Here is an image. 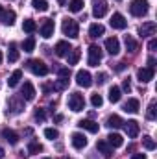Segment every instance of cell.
<instances>
[{
  "mask_svg": "<svg viewBox=\"0 0 157 159\" xmlns=\"http://www.w3.org/2000/svg\"><path fill=\"white\" fill-rule=\"evenodd\" d=\"M142 144H144L146 150H155V141H154L150 135H144V137H142Z\"/></svg>",
  "mask_w": 157,
  "mask_h": 159,
  "instance_id": "obj_36",
  "label": "cell"
},
{
  "mask_svg": "<svg viewBox=\"0 0 157 159\" xmlns=\"http://www.w3.org/2000/svg\"><path fill=\"white\" fill-rule=\"evenodd\" d=\"M7 109H9V113H13V115L22 113V109H24V100H22L20 96H11V98L7 100Z\"/></svg>",
  "mask_w": 157,
  "mask_h": 159,
  "instance_id": "obj_7",
  "label": "cell"
},
{
  "mask_svg": "<svg viewBox=\"0 0 157 159\" xmlns=\"http://www.w3.org/2000/svg\"><path fill=\"white\" fill-rule=\"evenodd\" d=\"M124 43H126V48H128V52H129V54H133V52L137 50V41L133 39L131 35H126Z\"/></svg>",
  "mask_w": 157,
  "mask_h": 159,
  "instance_id": "obj_31",
  "label": "cell"
},
{
  "mask_svg": "<svg viewBox=\"0 0 157 159\" xmlns=\"http://www.w3.org/2000/svg\"><path fill=\"white\" fill-rule=\"evenodd\" d=\"M67 56H69V67H70V65H76V63L79 61V57H81V52H79L78 48H72V50H70Z\"/></svg>",
  "mask_w": 157,
  "mask_h": 159,
  "instance_id": "obj_28",
  "label": "cell"
},
{
  "mask_svg": "<svg viewBox=\"0 0 157 159\" xmlns=\"http://www.w3.org/2000/svg\"><path fill=\"white\" fill-rule=\"evenodd\" d=\"M124 69H126V63H117V65H115V70H117V72H122Z\"/></svg>",
  "mask_w": 157,
  "mask_h": 159,
  "instance_id": "obj_46",
  "label": "cell"
},
{
  "mask_svg": "<svg viewBox=\"0 0 157 159\" xmlns=\"http://www.w3.org/2000/svg\"><path fill=\"white\" fill-rule=\"evenodd\" d=\"M2 137H4L9 144H17V143H19V135H17L13 129H9V128H4V129H2Z\"/></svg>",
  "mask_w": 157,
  "mask_h": 159,
  "instance_id": "obj_22",
  "label": "cell"
},
{
  "mask_svg": "<svg viewBox=\"0 0 157 159\" xmlns=\"http://www.w3.org/2000/svg\"><path fill=\"white\" fill-rule=\"evenodd\" d=\"M44 137H46V139H50V141H54V139H57V137H59V131H57V129H54V128H46V129H44Z\"/></svg>",
  "mask_w": 157,
  "mask_h": 159,
  "instance_id": "obj_38",
  "label": "cell"
},
{
  "mask_svg": "<svg viewBox=\"0 0 157 159\" xmlns=\"http://www.w3.org/2000/svg\"><path fill=\"white\" fill-rule=\"evenodd\" d=\"M28 152H30V154H39V152H43V144L37 143V141H30V144H28Z\"/></svg>",
  "mask_w": 157,
  "mask_h": 159,
  "instance_id": "obj_33",
  "label": "cell"
},
{
  "mask_svg": "<svg viewBox=\"0 0 157 159\" xmlns=\"http://www.w3.org/2000/svg\"><path fill=\"white\" fill-rule=\"evenodd\" d=\"M34 119L37 120V122H43V120L46 119V113H44V109H37V111H35V115H34Z\"/></svg>",
  "mask_w": 157,
  "mask_h": 159,
  "instance_id": "obj_42",
  "label": "cell"
},
{
  "mask_svg": "<svg viewBox=\"0 0 157 159\" xmlns=\"http://www.w3.org/2000/svg\"><path fill=\"white\" fill-rule=\"evenodd\" d=\"M7 59H9V63H15V61H19V50H17V44H15V43H9Z\"/></svg>",
  "mask_w": 157,
  "mask_h": 159,
  "instance_id": "obj_27",
  "label": "cell"
},
{
  "mask_svg": "<svg viewBox=\"0 0 157 159\" xmlns=\"http://www.w3.org/2000/svg\"><path fill=\"white\" fill-rule=\"evenodd\" d=\"M57 74H59V78H69V76H70V67H61V69H57Z\"/></svg>",
  "mask_w": 157,
  "mask_h": 159,
  "instance_id": "obj_41",
  "label": "cell"
},
{
  "mask_svg": "<svg viewBox=\"0 0 157 159\" xmlns=\"http://www.w3.org/2000/svg\"><path fill=\"white\" fill-rule=\"evenodd\" d=\"M78 126L81 128V129H87V131H91V133H98V124H96L94 120H91V119L79 120Z\"/></svg>",
  "mask_w": 157,
  "mask_h": 159,
  "instance_id": "obj_18",
  "label": "cell"
},
{
  "mask_svg": "<svg viewBox=\"0 0 157 159\" xmlns=\"http://www.w3.org/2000/svg\"><path fill=\"white\" fill-rule=\"evenodd\" d=\"M100 61H102V50H100V46L91 44V46H89V59H87V63H89L91 67H98Z\"/></svg>",
  "mask_w": 157,
  "mask_h": 159,
  "instance_id": "obj_6",
  "label": "cell"
},
{
  "mask_svg": "<svg viewBox=\"0 0 157 159\" xmlns=\"http://www.w3.org/2000/svg\"><path fill=\"white\" fill-rule=\"evenodd\" d=\"M46 159H50V157H46Z\"/></svg>",
  "mask_w": 157,
  "mask_h": 159,
  "instance_id": "obj_55",
  "label": "cell"
},
{
  "mask_svg": "<svg viewBox=\"0 0 157 159\" xmlns=\"http://www.w3.org/2000/svg\"><path fill=\"white\" fill-rule=\"evenodd\" d=\"M70 50H72V46H70L67 41H59V43L56 44V54H57L59 57H65Z\"/></svg>",
  "mask_w": 157,
  "mask_h": 159,
  "instance_id": "obj_20",
  "label": "cell"
},
{
  "mask_svg": "<svg viewBox=\"0 0 157 159\" xmlns=\"http://www.w3.org/2000/svg\"><path fill=\"white\" fill-rule=\"evenodd\" d=\"M120 98H122V89L117 87V85H113V87L109 89V102L117 104V102H120Z\"/></svg>",
  "mask_w": 157,
  "mask_h": 159,
  "instance_id": "obj_23",
  "label": "cell"
},
{
  "mask_svg": "<svg viewBox=\"0 0 157 159\" xmlns=\"http://www.w3.org/2000/svg\"><path fill=\"white\" fill-rule=\"evenodd\" d=\"M105 80H107V74H105V72L96 74V83H98V85H104V83H105Z\"/></svg>",
  "mask_w": 157,
  "mask_h": 159,
  "instance_id": "obj_43",
  "label": "cell"
},
{
  "mask_svg": "<svg viewBox=\"0 0 157 159\" xmlns=\"http://www.w3.org/2000/svg\"><path fill=\"white\" fill-rule=\"evenodd\" d=\"M69 107H70L74 113L85 109V100H83V96H81L79 93H72V94L69 96Z\"/></svg>",
  "mask_w": 157,
  "mask_h": 159,
  "instance_id": "obj_4",
  "label": "cell"
},
{
  "mask_svg": "<svg viewBox=\"0 0 157 159\" xmlns=\"http://www.w3.org/2000/svg\"><path fill=\"white\" fill-rule=\"evenodd\" d=\"M91 104H92L94 107H100V106L104 104V98H102V94H98V93H96V94H92V96H91Z\"/></svg>",
  "mask_w": 157,
  "mask_h": 159,
  "instance_id": "obj_39",
  "label": "cell"
},
{
  "mask_svg": "<svg viewBox=\"0 0 157 159\" xmlns=\"http://www.w3.org/2000/svg\"><path fill=\"white\" fill-rule=\"evenodd\" d=\"M131 159H146V154H133Z\"/></svg>",
  "mask_w": 157,
  "mask_h": 159,
  "instance_id": "obj_49",
  "label": "cell"
},
{
  "mask_svg": "<svg viewBox=\"0 0 157 159\" xmlns=\"http://www.w3.org/2000/svg\"><path fill=\"white\" fill-rule=\"evenodd\" d=\"M0 63H2V52H0Z\"/></svg>",
  "mask_w": 157,
  "mask_h": 159,
  "instance_id": "obj_53",
  "label": "cell"
},
{
  "mask_svg": "<svg viewBox=\"0 0 157 159\" xmlns=\"http://www.w3.org/2000/svg\"><path fill=\"white\" fill-rule=\"evenodd\" d=\"M105 50H107L111 56H117L118 52H120V43H118L117 37H109V39H105Z\"/></svg>",
  "mask_w": 157,
  "mask_h": 159,
  "instance_id": "obj_17",
  "label": "cell"
},
{
  "mask_svg": "<svg viewBox=\"0 0 157 159\" xmlns=\"http://www.w3.org/2000/svg\"><path fill=\"white\" fill-rule=\"evenodd\" d=\"M109 24H111L115 30H124V28L128 26V20L124 19V15H122V13H113V17H111V20H109Z\"/></svg>",
  "mask_w": 157,
  "mask_h": 159,
  "instance_id": "obj_13",
  "label": "cell"
},
{
  "mask_svg": "<svg viewBox=\"0 0 157 159\" xmlns=\"http://www.w3.org/2000/svg\"><path fill=\"white\" fill-rule=\"evenodd\" d=\"M59 2H61V4H63V2H65V0H59Z\"/></svg>",
  "mask_w": 157,
  "mask_h": 159,
  "instance_id": "obj_54",
  "label": "cell"
},
{
  "mask_svg": "<svg viewBox=\"0 0 157 159\" xmlns=\"http://www.w3.org/2000/svg\"><path fill=\"white\" fill-rule=\"evenodd\" d=\"M70 143H72V146H74L76 150H81V148L87 146V137H85L83 133H72V135H70Z\"/></svg>",
  "mask_w": 157,
  "mask_h": 159,
  "instance_id": "obj_14",
  "label": "cell"
},
{
  "mask_svg": "<svg viewBox=\"0 0 157 159\" xmlns=\"http://www.w3.org/2000/svg\"><path fill=\"white\" fill-rule=\"evenodd\" d=\"M76 83H78L79 87H91L92 85V76H91V72L89 70H78L76 72Z\"/></svg>",
  "mask_w": 157,
  "mask_h": 159,
  "instance_id": "obj_8",
  "label": "cell"
},
{
  "mask_svg": "<svg viewBox=\"0 0 157 159\" xmlns=\"http://www.w3.org/2000/svg\"><path fill=\"white\" fill-rule=\"evenodd\" d=\"M146 117H148L150 120H155V100H152V102H150V107H148Z\"/></svg>",
  "mask_w": 157,
  "mask_h": 159,
  "instance_id": "obj_40",
  "label": "cell"
},
{
  "mask_svg": "<svg viewBox=\"0 0 157 159\" xmlns=\"http://www.w3.org/2000/svg\"><path fill=\"white\" fill-rule=\"evenodd\" d=\"M4 156H6V154H4V148L0 146V159H4Z\"/></svg>",
  "mask_w": 157,
  "mask_h": 159,
  "instance_id": "obj_51",
  "label": "cell"
},
{
  "mask_svg": "<svg viewBox=\"0 0 157 159\" xmlns=\"http://www.w3.org/2000/svg\"><path fill=\"white\" fill-rule=\"evenodd\" d=\"M2 13H4V7H2V6H0V15H2Z\"/></svg>",
  "mask_w": 157,
  "mask_h": 159,
  "instance_id": "obj_52",
  "label": "cell"
},
{
  "mask_svg": "<svg viewBox=\"0 0 157 159\" xmlns=\"http://www.w3.org/2000/svg\"><path fill=\"white\" fill-rule=\"evenodd\" d=\"M154 74H155V70L150 69V67H144V69H139V70H137V78H139L141 83L152 81V80H154Z\"/></svg>",
  "mask_w": 157,
  "mask_h": 159,
  "instance_id": "obj_10",
  "label": "cell"
},
{
  "mask_svg": "<svg viewBox=\"0 0 157 159\" xmlns=\"http://www.w3.org/2000/svg\"><path fill=\"white\" fill-rule=\"evenodd\" d=\"M122 89H124V91H128V93L131 91V83H129V78H128V80H124V81H122Z\"/></svg>",
  "mask_w": 157,
  "mask_h": 159,
  "instance_id": "obj_44",
  "label": "cell"
},
{
  "mask_svg": "<svg viewBox=\"0 0 157 159\" xmlns=\"http://www.w3.org/2000/svg\"><path fill=\"white\" fill-rule=\"evenodd\" d=\"M96 148L100 150V154H102L105 159L113 157V146H111L107 141H98V143H96Z\"/></svg>",
  "mask_w": 157,
  "mask_h": 159,
  "instance_id": "obj_16",
  "label": "cell"
},
{
  "mask_svg": "<svg viewBox=\"0 0 157 159\" xmlns=\"http://www.w3.org/2000/svg\"><path fill=\"white\" fill-rule=\"evenodd\" d=\"M148 65H150V69L155 70V59H154V57H148Z\"/></svg>",
  "mask_w": 157,
  "mask_h": 159,
  "instance_id": "obj_48",
  "label": "cell"
},
{
  "mask_svg": "<svg viewBox=\"0 0 157 159\" xmlns=\"http://www.w3.org/2000/svg\"><path fill=\"white\" fill-rule=\"evenodd\" d=\"M67 87H69V78H59V80H56V83H54L56 91H63Z\"/></svg>",
  "mask_w": 157,
  "mask_h": 159,
  "instance_id": "obj_35",
  "label": "cell"
},
{
  "mask_svg": "<svg viewBox=\"0 0 157 159\" xmlns=\"http://www.w3.org/2000/svg\"><path fill=\"white\" fill-rule=\"evenodd\" d=\"M69 9L72 11V13H78L83 9V0H70L69 2Z\"/></svg>",
  "mask_w": 157,
  "mask_h": 159,
  "instance_id": "obj_32",
  "label": "cell"
},
{
  "mask_svg": "<svg viewBox=\"0 0 157 159\" xmlns=\"http://www.w3.org/2000/svg\"><path fill=\"white\" fill-rule=\"evenodd\" d=\"M34 48H35V39L34 37L24 39V43H22V50L24 52H34Z\"/></svg>",
  "mask_w": 157,
  "mask_h": 159,
  "instance_id": "obj_34",
  "label": "cell"
},
{
  "mask_svg": "<svg viewBox=\"0 0 157 159\" xmlns=\"http://www.w3.org/2000/svg\"><path fill=\"white\" fill-rule=\"evenodd\" d=\"M20 80H22V70H20V69H17V70L9 76V80H7V85H9V87H17Z\"/></svg>",
  "mask_w": 157,
  "mask_h": 159,
  "instance_id": "obj_26",
  "label": "cell"
},
{
  "mask_svg": "<svg viewBox=\"0 0 157 159\" xmlns=\"http://www.w3.org/2000/svg\"><path fill=\"white\" fill-rule=\"evenodd\" d=\"M139 109H141V104H139L137 98H129V100L124 104V111H126V113H139Z\"/></svg>",
  "mask_w": 157,
  "mask_h": 159,
  "instance_id": "obj_21",
  "label": "cell"
},
{
  "mask_svg": "<svg viewBox=\"0 0 157 159\" xmlns=\"http://www.w3.org/2000/svg\"><path fill=\"white\" fill-rule=\"evenodd\" d=\"M124 126V129H126V133H128V137H131V139H135L137 135H139V122L137 120H128V122H124L122 124Z\"/></svg>",
  "mask_w": 157,
  "mask_h": 159,
  "instance_id": "obj_12",
  "label": "cell"
},
{
  "mask_svg": "<svg viewBox=\"0 0 157 159\" xmlns=\"http://www.w3.org/2000/svg\"><path fill=\"white\" fill-rule=\"evenodd\" d=\"M124 122H122V119L118 117V115H111L109 119H107V126L109 128H113V129H117V128H120Z\"/></svg>",
  "mask_w": 157,
  "mask_h": 159,
  "instance_id": "obj_29",
  "label": "cell"
},
{
  "mask_svg": "<svg viewBox=\"0 0 157 159\" xmlns=\"http://www.w3.org/2000/svg\"><path fill=\"white\" fill-rule=\"evenodd\" d=\"M107 143H109L113 148H120V146L124 144V139H122V135H118V133H111V135L107 137Z\"/></svg>",
  "mask_w": 157,
  "mask_h": 159,
  "instance_id": "obj_24",
  "label": "cell"
},
{
  "mask_svg": "<svg viewBox=\"0 0 157 159\" xmlns=\"http://www.w3.org/2000/svg\"><path fill=\"white\" fill-rule=\"evenodd\" d=\"M104 32H105V28L102 26V24H91V28H89V35L91 37H100V35H104Z\"/></svg>",
  "mask_w": 157,
  "mask_h": 159,
  "instance_id": "obj_25",
  "label": "cell"
},
{
  "mask_svg": "<svg viewBox=\"0 0 157 159\" xmlns=\"http://www.w3.org/2000/svg\"><path fill=\"white\" fill-rule=\"evenodd\" d=\"M22 30H24V32H28V34H34V32L37 30V24H35V20H32V19H26V20H24V24H22Z\"/></svg>",
  "mask_w": 157,
  "mask_h": 159,
  "instance_id": "obj_30",
  "label": "cell"
},
{
  "mask_svg": "<svg viewBox=\"0 0 157 159\" xmlns=\"http://www.w3.org/2000/svg\"><path fill=\"white\" fill-rule=\"evenodd\" d=\"M32 6H34L37 11H46V9H48V2H46V0H32Z\"/></svg>",
  "mask_w": 157,
  "mask_h": 159,
  "instance_id": "obj_37",
  "label": "cell"
},
{
  "mask_svg": "<svg viewBox=\"0 0 157 159\" xmlns=\"http://www.w3.org/2000/svg\"><path fill=\"white\" fill-rule=\"evenodd\" d=\"M61 28H63V34L69 35L70 39H76V37L79 35V26H78V22H76L74 19H65Z\"/></svg>",
  "mask_w": 157,
  "mask_h": 159,
  "instance_id": "obj_2",
  "label": "cell"
},
{
  "mask_svg": "<svg viewBox=\"0 0 157 159\" xmlns=\"http://www.w3.org/2000/svg\"><path fill=\"white\" fill-rule=\"evenodd\" d=\"M41 35L44 39H48V37L54 35V20H50V19L43 20V24H41Z\"/></svg>",
  "mask_w": 157,
  "mask_h": 159,
  "instance_id": "obj_15",
  "label": "cell"
},
{
  "mask_svg": "<svg viewBox=\"0 0 157 159\" xmlns=\"http://www.w3.org/2000/svg\"><path fill=\"white\" fill-rule=\"evenodd\" d=\"M28 69L35 74V76H46L50 72V69L41 61V59H30L28 61Z\"/></svg>",
  "mask_w": 157,
  "mask_h": 159,
  "instance_id": "obj_3",
  "label": "cell"
},
{
  "mask_svg": "<svg viewBox=\"0 0 157 159\" xmlns=\"http://www.w3.org/2000/svg\"><path fill=\"white\" fill-rule=\"evenodd\" d=\"M148 9H150L148 0H133V2L129 4V13H131L133 17H144V15L148 13Z\"/></svg>",
  "mask_w": 157,
  "mask_h": 159,
  "instance_id": "obj_1",
  "label": "cell"
},
{
  "mask_svg": "<svg viewBox=\"0 0 157 159\" xmlns=\"http://www.w3.org/2000/svg\"><path fill=\"white\" fill-rule=\"evenodd\" d=\"M107 9H109L107 0H92V15H94L96 19L105 17V15H107Z\"/></svg>",
  "mask_w": 157,
  "mask_h": 159,
  "instance_id": "obj_5",
  "label": "cell"
},
{
  "mask_svg": "<svg viewBox=\"0 0 157 159\" xmlns=\"http://www.w3.org/2000/svg\"><path fill=\"white\" fill-rule=\"evenodd\" d=\"M15 19H17V15H15V11H11V9H4V13L0 15V20L6 24V26H13L15 24Z\"/></svg>",
  "mask_w": 157,
  "mask_h": 159,
  "instance_id": "obj_19",
  "label": "cell"
},
{
  "mask_svg": "<svg viewBox=\"0 0 157 159\" xmlns=\"http://www.w3.org/2000/svg\"><path fill=\"white\" fill-rule=\"evenodd\" d=\"M157 30V24L154 20H148V22H144L141 28H139V35L141 37H150V35H154Z\"/></svg>",
  "mask_w": 157,
  "mask_h": 159,
  "instance_id": "obj_11",
  "label": "cell"
},
{
  "mask_svg": "<svg viewBox=\"0 0 157 159\" xmlns=\"http://www.w3.org/2000/svg\"><path fill=\"white\" fill-rule=\"evenodd\" d=\"M20 98L22 100H28V102H32L35 98V89H34L32 81H24V85L20 89Z\"/></svg>",
  "mask_w": 157,
  "mask_h": 159,
  "instance_id": "obj_9",
  "label": "cell"
},
{
  "mask_svg": "<svg viewBox=\"0 0 157 159\" xmlns=\"http://www.w3.org/2000/svg\"><path fill=\"white\" fill-rule=\"evenodd\" d=\"M148 48H150V52H155L157 48V39H152L150 43H148Z\"/></svg>",
  "mask_w": 157,
  "mask_h": 159,
  "instance_id": "obj_45",
  "label": "cell"
},
{
  "mask_svg": "<svg viewBox=\"0 0 157 159\" xmlns=\"http://www.w3.org/2000/svg\"><path fill=\"white\" fill-rule=\"evenodd\" d=\"M50 89H54V83H44V85H43V91H44V93H48Z\"/></svg>",
  "mask_w": 157,
  "mask_h": 159,
  "instance_id": "obj_47",
  "label": "cell"
},
{
  "mask_svg": "<svg viewBox=\"0 0 157 159\" xmlns=\"http://www.w3.org/2000/svg\"><path fill=\"white\" fill-rule=\"evenodd\" d=\"M32 133H34V131H32L30 128H26V129H24V135H32Z\"/></svg>",
  "mask_w": 157,
  "mask_h": 159,
  "instance_id": "obj_50",
  "label": "cell"
}]
</instances>
